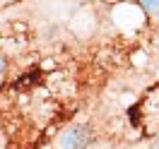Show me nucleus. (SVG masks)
<instances>
[{
    "label": "nucleus",
    "mask_w": 159,
    "mask_h": 149,
    "mask_svg": "<svg viewBox=\"0 0 159 149\" xmlns=\"http://www.w3.org/2000/svg\"><path fill=\"white\" fill-rule=\"evenodd\" d=\"M89 139H92V132L87 125H72L56 139V147L58 149H84L89 144Z\"/></svg>",
    "instance_id": "obj_1"
},
{
    "label": "nucleus",
    "mask_w": 159,
    "mask_h": 149,
    "mask_svg": "<svg viewBox=\"0 0 159 149\" xmlns=\"http://www.w3.org/2000/svg\"><path fill=\"white\" fill-rule=\"evenodd\" d=\"M140 113H142L145 123H152L149 130H159V87L145 96L142 106H140Z\"/></svg>",
    "instance_id": "obj_2"
},
{
    "label": "nucleus",
    "mask_w": 159,
    "mask_h": 149,
    "mask_svg": "<svg viewBox=\"0 0 159 149\" xmlns=\"http://www.w3.org/2000/svg\"><path fill=\"white\" fill-rule=\"evenodd\" d=\"M138 7L147 15H159V0H138Z\"/></svg>",
    "instance_id": "obj_3"
},
{
    "label": "nucleus",
    "mask_w": 159,
    "mask_h": 149,
    "mask_svg": "<svg viewBox=\"0 0 159 149\" xmlns=\"http://www.w3.org/2000/svg\"><path fill=\"white\" fill-rule=\"evenodd\" d=\"M152 149H159V142H154V147H152Z\"/></svg>",
    "instance_id": "obj_4"
}]
</instances>
